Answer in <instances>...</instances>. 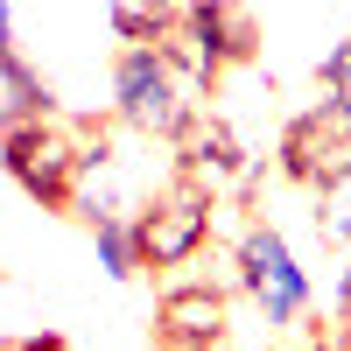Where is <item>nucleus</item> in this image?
<instances>
[{"label": "nucleus", "mask_w": 351, "mask_h": 351, "mask_svg": "<svg viewBox=\"0 0 351 351\" xmlns=\"http://www.w3.org/2000/svg\"><path fill=\"white\" fill-rule=\"evenodd\" d=\"M112 112H120L127 134L176 148V134L204 112V84L176 71L162 43H127L120 64H112Z\"/></svg>", "instance_id": "1"}, {"label": "nucleus", "mask_w": 351, "mask_h": 351, "mask_svg": "<svg viewBox=\"0 0 351 351\" xmlns=\"http://www.w3.org/2000/svg\"><path fill=\"white\" fill-rule=\"evenodd\" d=\"M232 267H239V295L260 309V324H267V330H295V324H309L316 281H309V267L295 260V246H288L281 225L253 218V225L239 232V246H232Z\"/></svg>", "instance_id": "2"}, {"label": "nucleus", "mask_w": 351, "mask_h": 351, "mask_svg": "<svg viewBox=\"0 0 351 351\" xmlns=\"http://www.w3.org/2000/svg\"><path fill=\"white\" fill-rule=\"evenodd\" d=\"M218 211H225V197H211L204 183H190V176H176L169 190H155L134 211V253H141V267H190V260L211 246Z\"/></svg>", "instance_id": "3"}, {"label": "nucleus", "mask_w": 351, "mask_h": 351, "mask_svg": "<svg viewBox=\"0 0 351 351\" xmlns=\"http://www.w3.org/2000/svg\"><path fill=\"white\" fill-rule=\"evenodd\" d=\"M0 162H8V176L49 204V211H71V183H77V127L56 120V112H36V120H21L0 134Z\"/></svg>", "instance_id": "4"}, {"label": "nucleus", "mask_w": 351, "mask_h": 351, "mask_svg": "<svg viewBox=\"0 0 351 351\" xmlns=\"http://www.w3.org/2000/svg\"><path fill=\"white\" fill-rule=\"evenodd\" d=\"M274 169H281L295 190H324L330 176H344V169H351V112H344L337 99H316L309 112H295L288 134H281Z\"/></svg>", "instance_id": "5"}, {"label": "nucleus", "mask_w": 351, "mask_h": 351, "mask_svg": "<svg viewBox=\"0 0 351 351\" xmlns=\"http://www.w3.org/2000/svg\"><path fill=\"white\" fill-rule=\"evenodd\" d=\"M155 337L162 351H225L232 337V302L211 281H176L162 309H155Z\"/></svg>", "instance_id": "6"}, {"label": "nucleus", "mask_w": 351, "mask_h": 351, "mask_svg": "<svg viewBox=\"0 0 351 351\" xmlns=\"http://www.w3.org/2000/svg\"><path fill=\"white\" fill-rule=\"evenodd\" d=\"M176 176H190V183H204L211 197H225L232 183H253V155L239 148V134H232L225 120H197L176 134Z\"/></svg>", "instance_id": "7"}, {"label": "nucleus", "mask_w": 351, "mask_h": 351, "mask_svg": "<svg viewBox=\"0 0 351 351\" xmlns=\"http://www.w3.org/2000/svg\"><path fill=\"white\" fill-rule=\"evenodd\" d=\"M36 112H49V92H43V77L8 49L0 56V134L21 127V120H36Z\"/></svg>", "instance_id": "8"}, {"label": "nucleus", "mask_w": 351, "mask_h": 351, "mask_svg": "<svg viewBox=\"0 0 351 351\" xmlns=\"http://www.w3.org/2000/svg\"><path fill=\"white\" fill-rule=\"evenodd\" d=\"M84 225H92L99 274H106V281H134V274H141V253H134V218L106 211V218H84Z\"/></svg>", "instance_id": "9"}, {"label": "nucleus", "mask_w": 351, "mask_h": 351, "mask_svg": "<svg viewBox=\"0 0 351 351\" xmlns=\"http://www.w3.org/2000/svg\"><path fill=\"white\" fill-rule=\"evenodd\" d=\"M316 232H324L330 246H344V253H351V169H344V176H330V183L316 190Z\"/></svg>", "instance_id": "10"}, {"label": "nucleus", "mask_w": 351, "mask_h": 351, "mask_svg": "<svg viewBox=\"0 0 351 351\" xmlns=\"http://www.w3.org/2000/svg\"><path fill=\"white\" fill-rule=\"evenodd\" d=\"M169 21H176V8H162V0H120V8H112L120 43H162Z\"/></svg>", "instance_id": "11"}, {"label": "nucleus", "mask_w": 351, "mask_h": 351, "mask_svg": "<svg viewBox=\"0 0 351 351\" xmlns=\"http://www.w3.org/2000/svg\"><path fill=\"white\" fill-rule=\"evenodd\" d=\"M324 99H337V106L351 112V36L324 56Z\"/></svg>", "instance_id": "12"}, {"label": "nucleus", "mask_w": 351, "mask_h": 351, "mask_svg": "<svg viewBox=\"0 0 351 351\" xmlns=\"http://www.w3.org/2000/svg\"><path fill=\"white\" fill-rule=\"evenodd\" d=\"M14 49V0H0V56Z\"/></svg>", "instance_id": "13"}, {"label": "nucleus", "mask_w": 351, "mask_h": 351, "mask_svg": "<svg viewBox=\"0 0 351 351\" xmlns=\"http://www.w3.org/2000/svg\"><path fill=\"white\" fill-rule=\"evenodd\" d=\"M337 316L351 324V260H344V281H337Z\"/></svg>", "instance_id": "14"}, {"label": "nucleus", "mask_w": 351, "mask_h": 351, "mask_svg": "<svg viewBox=\"0 0 351 351\" xmlns=\"http://www.w3.org/2000/svg\"><path fill=\"white\" fill-rule=\"evenodd\" d=\"M14 351H64V337H21Z\"/></svg>", "instance_id": "15"}, {"label": "nucleus", "mask_w": 351, "mask_h": 351, "mask_svg": "<svg viewBox=\"0 0 351 351\" xmlns=\"http://www.w3.org/2000/svg\"><path fill=\"white\" fill-rule=\"evenodd\" d=\"M309 351H344V337H330V344H324V337H309Z\"/></svg>", "instance_id": "16"}, {"label": "nucleus", "mask_w": 351, "mask_h": 351, "mask_svg": "<svg viewBox=\"0 0 351 351\" xmlns=\"http://www.w3.org/2000/svg\"><path fill=\"white\" fill-rule=\"evenodd\" d=\"M344 351H351V324H344Z\"/></svg>", "instance_id": "17"}]
</instances>
